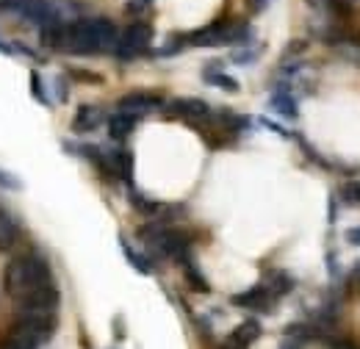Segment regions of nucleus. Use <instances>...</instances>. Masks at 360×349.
Wrapping results in <instances>:
<instances>
[{
	"label": "nucleus",
	"mask_w": 360,
	"mask_h": 349,
	"mask_svg": "<svg viewBox=\"0 0 360 349\" xmlns=\"http://www.w3.org/2000/svg\"><path fill=\"white\" fill-rule=\"evenodd\" d=\"M56 91H58V100L64 103L67 100V78H61V75L56 78Z\"/></svg>",
	"instance_id": "29"
},
{
	"label": "nucleus",
	"mask_w": 360,
	"mask_h": 349,
	"mask_svg": "<svg viewBox=\"0 0 360 349\" xmlns=\"http://www.w3.org/2000/svg\"><path fill=\"white\" fill-rule=\"evenodd\" d=\"M0 189H11V191H20V189H22V180H20L17 174L0 170Z\"/></svg>",
	"instance_id": "22"
},
{
	"label": "nucleus",
	"mask_w": 360,
	"mask_h": 349,
	"mask_svg": "<svg viewBox=\"0 0 360 349\" xmlns=\"http://www.w3.org/2000/svg\"><path fill=\"white\" fill-rule=\"evenodd\" d=\"M341 197H344V203H349V205H360V183H347V186L341 189Z\"/></svg>",
	"instance_id": "21"
},
{
	"label": "nucleus",
	"mask_w": 360,
	"mask_h": 349,
	"mask_svg": "<svg viewBox=\"0 0 360 349\" xmlns=\"http://www.w3.org/2000/svg\"><path fill=\"white\" fill-rule=\"evenodd\" d=\"M150 3H153V0H128V3H125V11H128V14H141L144 8H150Z\"/></svg>",
	"instance_id": "25"
},
{
	"label": "nucleus",
	"mask_w": 360,
	"mask_h": 349,
	"mask_svg": "<svg viewBox=\"0 0 360 349\" xmlns=\"http://www.w3.org/2000/svg\"><path fill=\"white\" fill-rule=\"evenodd\" d=\"M183 269H186V283H188L194 291H200V294H208V291H211L208 280L202 277V272L197 269V263L191 261V258H186V261H183Z\"/></svg>",
	"instance_id": "17"
},
{
	"label": "nucleus",
	"mask_w": 360,
	"mask_h": 349,
	"mask_svg": "<svg viewBox=\"0 0 360 349\" xmlns=\"http://www.w3.org/2000/svg\"><path fill=\"white\" fill-rule=\"evenodd\" d=\"M31 91H34V97H37L42 106H47V103H50V100H47V94H45V87H42L39 72H31Z\"/></svg>",
	"instance_id": "23"
},
{
	"label": "nucleus",
	"mask_w": 360,
	"mask_h": 349,
	"mask_svg": "<svg viewBox=\"0 0 360 349\" xmlns=\"http://www.w3.org/2000/svg\"><path fill=\"white\" fill-rule=\"evenodd\" d=\"M233 305L250 307V310H261V313H266V310H271V305H274V297L266 291V286H264V283H258V286H252L250 291L236 294V297H233Z\"/></svg>",
	"instance_id": "8"
},
{
	"label": "nucleus",
	"mask_w": 360,
	"mask_h": 349,
	"mask_svg": "<svg viewBox=\"0 0 360 349\" xmlns=\"http://www.w3.org/2000/svg\"><path fill=\"white\" fill-rule=\"evenodd\" d=\"M230 336H233V338H238L241 344H247V347H250V344H252V341L261 336V322H258V319H247V322H244V324H238V327H236Z\"/></svg>",
	"instance_id": "18"
},
{
	"label": "nucleus",
	"mask_w": 360,
	"mask_h": 349,
	"mask_svg": "<svg viewBox=\"0 0 360 349\" xmlns=\"http://www.w3.org/2000/svg\"><path fill=\"white\" fill-rule=\"evenodd\" d=\"M247 6H250L252 14H258V11H264V8L269 6V0H247Z\"/></svg>",
	"instance_id": "31"
},
{
	"label": "nucleus",
	"mask_w": 360,
	"mask_h": 349,
	"mask_svg": "<svg viewBox=\"0 0 360 349\" xmlns=\"http://www.w3.org/2000/svg\"><path fill=\"white\" fill-rule=\"evenodd\" d=\"M3 288H6V294H8L14 303H20V300L28 294L25 255H17V258H11V261L6 263V269H3Z\"/></svg>",
	"instance_id": "4"
},
{
	"label": "nucleus",
	"mask_w": 360,
	"mask_h": 349,
	"mask_svg": "<svg viewBox=\"0 0 360 349\" xmlns=\"http://www.w3.org/2000/svg\"><path fill=\"white\" fill-rule=\"evenodd\" d=\"M153 42V25L150 23H131L122 34H120V42L114 47V56L120 61H134L136 56L147 53Z\"/></svg>",
	"instance_id": "1"
},
{
	"label": "nucleus",
	"mask_w": 360,
	"mask_h": 349,
	"mask_svg": "<svg viewBox=\"0 0 360 349\" xmlns=\"http://www.w3.org/2000/svg\"><path fill=\"white\" fill-rule=\"evenodd\" d=\"M167 117H178V120H188V122H200L211 117V106L200 97H178L172 103H167Z\"/></svg>",
	"instance_id": "5"
},
{
	"label": "nucleus",
	"mask_w": 360,
	"mask_h": 349,
	"mask_svg": "<svg viewBox=\"0 0 360 349\" xmlns=\"http://www.w3.org/2000/svg\"><path fill=\"white\" fill-rule=\"evenodd\" d=\"M236 25L238 23H230V20H217L194 34H186V44H194V47H217V44H233L236 42Z\"/></svg>",
	"instance_id": "2"
},
{
	"label": "nucleus",
	"mask_w": 360,
	"mask_h": 349,
	"mask_svg": "<svg viewBox=\"0 0 360 349\" xmlns=\"http://www.w3.org/2000/svg\"><path fill=\"white\" fill-rule=\"evenodd\" d=\"M219 349H250V347H247V344H241L238 338H233V336H227L225 341H222V347H219Z\"/></svg>",
	"instance_id": "28"
},
{
	"label": "nucleus",
	"mask_w": 360,
	"mask_h": 349,
	"mask_svg": "<svg viewBox=\"0 0 360 349\" xmlns=\"http://www.w3.org/2000/svg\"><path fill=\"white\" fill-rule=\"evenodd\" d=\"M269 106H271V111H277V114L285 117V120H297V117H300L297 100H294V94L288 91V84H280V87L271 91Z\"/></svg>",
	"instance_id": "10"
},
{
	"label": "nucleus",
	"mask_w": 360,
	"mask_h": 349,
	"mask_svg": "<svg viewBox=\"0 0 360 349\" xmlns=\"http://www.w3.org/2000/svg\"><path fill=\"white\" fill-rule=\"evenodd\" d=\"M264 286H266V291H269L271 297L277 300V297H283V294H288L291 288H294V277L288 274V272H266V277H264Z\"/></svg>",
	"instance_id": "13"
},
{
	"label": "nucleus",
	"mask_w": 360,
	"mask_h": 349,
	"mask_svg": "<svg viewBox=\"0 0 360 349\" xmlns=\"http://www.w3.org/2000/svg\"><path fill=\"white\" fill-rule=\"evenodd\" d=\"M120 247H122L125 258H128V263L134 266L136 272H141V274H150V272H153V263H150V258H147V255H141V253H136L134 247L128 244V239H122V236H120Z\"/></svg>",
	"instance_id": "16"
},
{
	"label": "nucleus",
	"mask_w": 360,
	"mask_h": 349,
	"mask_svg": "<svg viewBox=\"0 0 360 349\" xmlns=\"http://www.w3.org/2000/svg\"><path fill=\"white\" fill-rule=\"evenodd\" d=\"M327 347L330 349H360L358 344H352L349 338H330V341H327Z\"/></svg>",
	"instance_id": "26"
},
{
	"label": "nucleus",
	"mask_w": 360,
	"mask_h": 349,
	"mask_svg": "<svg viewBox=\"0 0 360 349\" xmlns=\"http://www.w3.org/2000/svg\"><path fill=\"white\" fill-rule=\"evenodd\" d=\"M202 78H205V84H211V87H219V89H225V91H238V84H236L230 75L222 72V64H217V61L202 70Z\"/></svg>",
	"instance_id": "15"
},
{
	"label": "nucleus",
	"mask_w": 360,
	"mask_h": 349,
	"mask_svg": "<svg viewBox=\"0 0 360 349\" xmlns=\"http://www.w3.org/2000/svg\"><path fill=\"white\" fill-rule=\"evenodd\" d=\"M280 349H300V344H297V341H291V338H288V341H283V344H280Z\"/></svg>",
	"instance_id": "33"
},
{
	"label": "nucleus",
	"mask_w": 360,
	"mask_h": 349,
	"mask_svg": "<svg viewBox=\"0 0 360 349\" xmlns=\"http://www.w3.org/2000/svg\"><path fill=\"white\" fill-rule=\"evenodd\" d=\"M131 203H134V208L136 211H141L144 217H158L161 214V203H153V200H147V197H141L136 189H131Z\"/></svg>",
	"instance_id": "19"
},
{
	"label": "nucleus",
	"mask_w": 360,
	"mask_h": 349,
	"mask_svg": "<svg viewBox=\"0 0 360 349\" xmlns=\"http://www.w3.org/2000/svg\"><path fill=\"white\" fill-rule=\"evenodd\" d=\"M75 81H86V84H103V78L97 72H89V70H72L70 72Z\"/></svg>",
	"instance_id": "24"
},
{
	"label": "nucleus",
	"mask_w": 360,
	"mask_h": 349,
	"mask_svg": "<svg viewBox=\"0 0 360 349\" xmlns=\"http://www.w3.org/2000/svg\"><path fill=\"white\" fill-rule=\"evenodd\" d=\"M136 122H139V117L125 114V111H117V114L108 117V136H111L114 141H125V139L134 133Z\"/></svg>",
	"instance_id": "12"
},
{
	"label": "nucleus",
	"mask_w": 360,
	"mask_h": 349,
	"mask_svg": "<svg viewBox=\"0 0 360 349\" xmlns=\"http://www.w3.org/2000/svg\"><path fill=\"white\" fill-rule=\"evenodd\" d=\"M349 280H352V283H358V286H360V261L355 263V266H352V272H349Z\"/></svg>",
	"instance_id": "32"
},
{
	"label": "nucleus",
	"mask_w": 360,
	"mask_h": 349,
	"mask_svg": "<svg viewBox=\"0 0 360 349\" xmlns=\"http://www.w3.org/2000/svg\"><path fill=\"white\" fill-rule=\"evenodd\" d=\"M258 53H261L258 47H255V50H252V47H247V50H236L230 58H233V64H252V61L258 58Z\"/></svg>",
	"instance_id": "20"
},
{
	"label": "nucleus",
	"mask_w": 360,
	"mask_h": 349,
	"mask_svg": "<svg viewBox=\"0 0 360 349\" xmlns=\"http://www.w3.org/2000/svg\"><path fill=\"white\" fill-rule=\"evenodd\" d=\"M42 31V44L50 47V50H64L67 53V34H70V23L58 20V23H50Z\"/></svg>",
	"instance_id": "11"
},
{
	"label": "nucleus",
	"mask_w": 360,
	"mask_h": 349,
	"mask_svg": "<svg viewBox=\"0 0 360 349\" xmlns=\"http://www.w3.org/2000/svg\"><path fill=\"white\" fill-rule=\"evenodd\" d=\"M89 23H91V31H94V39H97L100 53H114V47L120 42L117 25H114L108 17H89Z\"/></svg>",
	"instance_id": "7"
},
{
	"label": "nucleus",
	"mask_w": 360,
	"mask_h": 349,
	"mask_svg": "<svg viewBox=\"0 0 360 349\" xmlns=\"http://www.w3.org/2000/svg\"><path fill=\"white\" fill-rule=\"evenodd\" d=\"M258 122H261V125H264V128H269V131L280 133V136H291V133L285 131V128H283V125H277V122H271V120H266V117H261V120H258Z\"/></svg>",
	"instance_id": "27"
},
{
	"label": "nucleus",
	"mask_w": 360,
	"mask_h": 349,
	"mask_svg": "<svg viewBox=\"0 0 360 349\" xmlns=\"http://www.w3.org/2000/svg\"><path fill=\"white\" fill-rule=\"evenodd\" d=\"M67 53H75V56H94V53H100L89 20H72V23H70Z\"/></svg>",
	"instance_id": "3"
},
{
	"label": "nucleus",
	"mask_w": 360,
	"mask_h": 349,
	"mask_svg": "<svg viewBox=\"0 0 360 349\" xmlns=\"http://www.w3.org/2000/svg\"><path fill=\"white\" fill-rule=\"evenodd\" d=\"M17 236H20V227H17L14 217L0 211V253H8L17 244Z\"/></svg>",
	"instance_id": "14"
},
{
	"label": "nucleus",
	"mask_w": 360,
	"mask_h": 349,
	"mask_svg": "<svg viewBox=\"0 0 360 349\" xmlns=\"http://www.w3.org/2000/svg\"><path fill=\"white\" fill-rule=\"evenodd\" d=\"M347 241H349L352 247H360V227H349V230H347Z\"/></svg>",
	"instance_id": "30"
},
{
	"label": "nucleus",
	"mask_w": 360,
	"mask_h": 349,
	"mask_svg": "<svg viewBox=\"0 0 360 349\" xmlns=\"http://www.w3.org/2000/svg\"><path fill=\"white\" fill-rule=\"evenodd\" d=\"M103 120H105V114H103V108H100V106L84 103V106H78V111H75L72 131L75 133H91L103 125Z\"/></svg>",
	"instance_id": "9"
},
{
	"label": "nucleus",
	"mask_w": 360,
	"mask_h": 349,
	"mask_svg": "<svg viewBox=\"0 0 360 349\" xmlns=\"http://www.w3.org/2000/svg\"><path fill=\"white\" fill-rule=\"evenodd\" d=\"M120 111H125V114H134V117H141V114H147V111H153V108H158V106H164V100L158 97V94H147V91H131V94H125V97H120Z\"/></svg>",
	"instance_id": "6"
}]
</instances>
